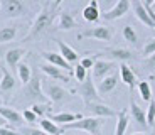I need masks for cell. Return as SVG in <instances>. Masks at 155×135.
I'll return each mask as SVG.
<instances>
[{
	"instance_id": "cell-1",
	"label": "cell",
	"mask_w": 155,
	"mask_h": 135,
	"mask_svg": "<svg viewBox=\"0 0 155 135\" xmlns=\"http://www.w3.org/2000/svg\"><path fill=\"white\" fill-rule=\"evenodd\" d=\"M59 5H61V2H54V4H52V2H46L42 10L39 12L37 17H35L34 24H32V27H31V32L24 37V41H29V39L39 35L44 29H47V27L51 25V22H52V19H54V12Z\"/></svg>"
},
{
	"instance_id": "cell-2",
	"label": "cell",
	"mask_w": 155,
	"mask_h": 135,
	"mask_svg": "<svg viewBox=\"0 0 155 135\" xmlns=\"http://www.w3.org/2000/svg\"><path fill=\"white\" fill-rule=\"evenodd\" d=\"M105 120L98 118V116H83L81 120L73 122V123L64 125V130H84L91 135H101V128H103Z\"/></svg>"
},
{
	"instance_id": "cell-3",
	"label": "cell",
	"mask_w": 155,
	"mask_h": 135,
	"mask_svg": "<svg viewBox=\"0 0 155 135\" xmlns=\"http://www.w3.org/2000/svg\"><path fill=\"white\" fill-rule=\"evenodd\" d=\"M22 95L27 100H32L35 103H47V96L41 89V78H39V74H32L31 81L24 86Z\"/></svg>"
},
{
	"instance_id": "cell-4",
	"label": "cell",
	"mask_w": 155,
	"mask_h": 135,
	"mask_svg": "<svg viewBox=\"0 0 155 135\" xmlns=\"http://www.w3.org/2000/svg\"><path fill=\"white\" fill-rule=\"evenodd\" d=\"M78 93L81 95L84 105H93V103H100V95H98V89L94 88V83H93V76L88 74L86 79L83 81L79 88H78Z\"/></svg>"
},
{
	"instance_id": "cell-5",
	"label": "cell",
	"mask_w": 155,
	"mask_h": 135,
	"mask_svg": "<svg viewBox=\"0 0 155 135\" xmlns=\"http://www.w3.org/2000/svg\"><path fill=\"white\" fill-rule=\"evenodd\" d=\"M98 39V41H111L113 37V29L108 25H96V27H91V29H86V31L79 32L78 34V39Z\"/></svg>"
},
{
	"instance_id": "cell-6",
	"label": "cell",
	"mask_w": 155,
	"mask_h": 135,
	"mask_svg": "<svg viewBox=\"0 0 155 135\" xmlns=\"http://www.w3.org/2000/svg\"><path fill=\"white\" fill-rule=\"evenodd\" d=\"M46 96L49 98L52 103H62L71 96V93L64 89L62 86L56 85V83H47L46 85Z\"/></svg>"
},
{
	"instance_id": "cell-7",
	"label": "cell",
	"mask_w": 155,
	"mask_h": 135,
	"mask_svg": "<svg viewBox=\"0 0 155 135\" xmlns=\"http://www.w3.org/2000/svg\"><path fill=\"white\" fill-rule=\"evenodd\" d=\"M130 7H132V2H130V0H118V2H116L110 10H106L101 17L105 20H116V19H120V17H123L125 14L130 10Z\"/></svg>"
},
{
	"instance_id": "cell-8",
	"label": "cell",
	"mask_w": 155,
	"mask_h": 135,
	"mask_svg": "<svg viewBox=\"0 0 155 135\" xmlns=\"http://www.w3.org/2000/svg\"><path fill=\"white\" fill-rule=\"evenodd\" d=\"M113 68H115V62L113 61H105V59H98V61H94V66H93V74L91 76L94 78V79H103V78L110 76V73L113 71Z\"/></svg>"
},
{
	"instance_id": "cell-9",
	"label": "cell",
	"mask_w": 155,
	"mask_h": 135,
	"mask_svg": "<svg viewBox=\"0 0 155 135\" xmlns=\"http://www.w3.org/2000/svg\"><path fill=\"white\" fill-rule=\"evenodd\" d=\"M130 113H132V118L137 122V125H138L140 128H148V123H147V110H143V108L140 106L138 103H137L135 100H130Z\"/></svg>"
},
{
	"instance_id": "cell-10",
	"label": "cell",
	"mask_w": 155,
	"mask_h": 135,
	"mask_svg": "<svg viewBox=\"0 0 155 135\" xmlns=\"http://www.w3.org/2000/svg\"><path fill=\"white\" fill-rule=\"evenodd\" d=\"M2 8L7 17H19L25 14V4L20 0H5L2 2Z\"/></svg>"
},
{
	"instance_id": "cell-11",
	"label": "cell",
	"mask_w": 155,
	"mask_h": 135,
	"mask_svg": "<svg viewBox=\"0 0 155 135\" xmlns=\"http://www.w3.org/2000/svg\"><path fill=\"white\" fill-rule=\"evenodd\" d=\"M0 71H2V78H0V93L5 96V95H8L12 89L15 88V78H14V74H12L4 64L0 66Z\"/></svg>"
},
{
	"instance_id": "cell-12",
	"label": "cell",
	"mask_w": 155,
	"mask_h": 135,
	"mask_svg": "<svg viewBox=\"0 0 155 135\" xmlns=\"http://www.w3.org/2000/svg\"><path fill=\"white\" fill-rule=\"evenodd\" d=\"M0 116L8 122L10 125L14 127H20L24 123V118H22V113H19L15 108H10V106H0Z\"/></svg>"
},
{
	"instance_id": "cell-13",
	"label": "cell",
	"mask_w": 155,
	"mask_h": 135,
	"mask_svg": "<svg viewBox=\"0 0 155 135\" xmlns=\"http://www.w3.org/2000/svg\"><path fill=\"white\" fill-rule=\"evenodd\" d=\"M83 115L81 113H69V112H62V113H49V120L54 122L56 125H68L81 120Z\"/></svg>"
},
{
	"instance_id": "cell-14",
	"label": "cell",
	"mask_w": 155,
	"mask_h": 135,
	"mask_svg": "<svg viewBox=\"0 0 155 135\" xmlns=\"http://www.w3.org/2000/svg\"><path fill=\"white\" fill-rule=\"evenodd\" d=\"M42 58L47 61V64H52V66H56V68H59V69H68V71L73 69L69 62H68L66 59L62 58L61 54H58V52H52V51H44Z\"/></svg>"
},
{
	"instance_id": "cell-15",
	"label": "cell",
	"mask_w": 155,
	"mask_h": 135,
	"mask_svg": "<svg viewBox=\"0 0 155 135\" xmlns=\"http://www.w3.org/2000/svg\"><path fill=\"white\" fill-rule=\"evenodd\" d=\"M100 56H110L111 59H118V61H130L133 59V52L130 49H121V47H110V49H103L101 52H96Z\"/></svg>"
},
{
	"instance_id": "cell-16",
	"label": "cell",
	"mask_w": 155,
	"mask_h": 135,
	"mask_svg": "<svg viewBox=\"0 0 155 135\" xmlns=\"http://www.w3.org/2000/svg\"><path fill=\"white\" fill-rule=\"evenodd\" d=\"M86 108L93 113V116H98V118H108V116L118 115V112H115L111 106H108L105 103H93V105H88Z\"/></svg>"
},
{
	"instance_id": "cell-17",
	"label": "cell",
	"mask_w": 155,
	"mask_h": 135,
	"mask_svg": "<svg viewBox=\"0 0 155 135\" xmlns=\"http://www.w3.org/2000/svg\"><path fill=\"white\" fill-rule=\"evenodd\" d=\"M27 54V51L22 49V47H15V49H10L5 52V62H7L8 68L12 69H17V66L20 64V59Z\"/></svg>"
},
{
	"instance_id": "cell-18",
	"label": "cell",
	"mask_w": 155,
	"mask_h": 135,
	"mask_svg": "<svg viewBox=\"0 0 155 135\" xmlns=\"http://www.w3.org/2000/svg\"><path fill=\"white\" fill-rule=\"evenodd\" d=\"M132 7H133V12H135V17L140 20V22L145 24L147 27H152V29H155V24L152 22V19L148 17L147 10H145L143 4H142L140 0H135V2H132Z\"/></svg>"
},
{
	"instance_id": "cell-19",
	"label": "cell",
	"mask_w": 155,
	"mask_h": 135,
	"mask_svg": "<svg viewBox=\"0 0 155 135\" xmlns=\"http://www.w3.org/2000/svg\"><path fill=\"white\" fill-rule=\"evenodd\" d=\"M120 76H121V81H123L125 85L130 88V91H133L135 83H137V76H135V73H133L132 68L123 62V64L120 66Z\"/></svg>"
},
{
	"instance_id": "cell-20",
	"label": "cell",
	"mask_w": 155,
	"mask_h": 135,
	"mask_svg": "<svg viewBox=\"0 0 155 135\" xmlns=\"http://www.w3.org/2000/svg\"><path fill=\"white\" fill-rule=\"evenodd\" d=\"M83 19L86 22H98L100 20V8H98V2L96 0H91L89 5H86L83 8Z\"/></svg>"
},
{
	"instance_id": "cell-21",
	"label": "cell",
	"mask_w": 155,
	"mask_h": 135,
	"mask_svg": "<svg viewBox=\"0 0 155 135\" xmlns=\"http://www.w3.org/2000/svg\"><path fill=\"white\" fill-rule=\"evenodd\" d=\"M41 69H42V73H46L49 78H52V79L62 81V83H68V81H69V76H68V74H64L62 69H59V68H56V66H52V64H44V66H41Z\"/></svg>"
},
{
	"instance_id": "cell-22",
	"label": "cell",
	"mask_w": 155,
	"mask_h": 135,
	"mask_svg": "<svg viewBox=\"0 0 155 135\" xmlns=\"http://www.w3.org/2000/svg\"><path fill=\"white\" fill-rule=\"evenodd\" d=\"M58 47H59V54H61L62 58L66 59L68 62H76L79 59V54L73 49L71 46H68L66 42H62V41H58Z\"/></svg>"
},
{
	"instance_id": "cell-23",
	"label": "cell",
	"mask_w": 155,
	"mask_h": 135,
	"mask_svg": "<svg viewBox=\"0 0 155 135\" xmlns=\"http://www.w3.org/2000/svg\"><path fill=\"white\" fill-rule=\"evenodd\" d=\"M39 123H41V130H44L47 135H62L64 132H66L62 127L56 125L54 122H51L49 118H46V116H44V118H41V122H39Z\"/></svg>"
},
{
	"instance_id": "cell-24",
	"label": "cell",
	"mask_w": 155,
	"mask_h": 135,
	"mask_svg": "<svg viewBox=\"0 0 155 135\" xmlns=\"http://www.w3.org/2000/svg\"><path fill=\"white\" fill-rule=\"evenodd\" d=\"M116 83H118V79H116L115 74H110V76L103 78L100 81V86H98V95H108L110 91L115 89Z\"/></svg>"
},
{
	"instance_id": "cell-25",
	"label": "cell",
	"mask_w": 155,
	"mask_h": 135,
	"mask_svg": "<svg viewBox=\"0 0 155 135\" xmlns=\"http://www.w3.org/2000/svg\"><path fill=\"white\" fill-rule=\"evenodd\" d=\"M128 122H130V116H128L127 110H121L116 115V128H115V135H125L128 128Z\"/></svg>"
},
{
	"instance_id": "cell-26",
	"label": "cell",
	"mask_w": 155,
	"mask_h": 135,
	"mask_svg": "<svg viewBox=\"0 0 155 135\" xmlns=\"http://www.w3.org/2000/svg\"><path fill=\"white\" fill-rule=\"evenodd\" d=\"M73 27H76L74 17L71 15L69 12H61L59 22H58V29H61V31H69V29H73Z\"/></svg>"
},
{
	"instance_id": "cell-27",
	"label": "cell",
	"mask_w": 155,
	"mask_h": 135,
	"mask_svg": "<svg viewBox=\"0 0 155 135\" xmlns=\"http://www.w3.org/2000/svg\"><path fill=\"white\" fill-rule=\"evenodd\" d=\"M17 37V27L15 25H7L0 29V44L12 42Z\"/></svg>"
},
{
	"instance_id": "cell-28",
	"label": "cell",
	"mask_w": 155,
	"mask_h": 135,
	"mask_svg": "<svg viewBox=\"0 0 155 135\" xmlns=\"http://www.w3.org/2000/svg\"><path fill=\"white\" fill-rule=\"evenodd\" d=\"M17 74H19V79L24 86L27 85L32 78V71H31V68H29V64H25V62H20V64L17 66Z\"/></svg>"
},
{
	"instance_id": "cell-29",
	"label": "cell",
	"mask_w": 155,
	"mask_h": 135,
	"mask_svg": "<svg viewBox=\"0 0 155 135\" xmlns=\"http://www.w3.org/2000/svg\"><path fill=\"white\" fill-rule=\"evenodd\" d=\"M138 93H140V96H142L143 101H148V103L152 101V88H150V83H148V81H140L138 83Z\"/></svg>"
},
{
	"instance_id": "cell-30",
	"label": "cell",
	"mask_w": 155,
	"mask_h": 135,
	"mask_svg": "<svg viewBox=\"0 0 155 135\" xmlns=\"http://www.w3.org/2000/svg\"><path fill=\"white\" fill-rule=\"evenodd\" d=\"M123 37H125V41H128L130 44L138 42V35H137L135 29H133L132 25H125L123 27Z\"/></svg>"
},
{
	"instance_id": "cell-31",
	"label": "cell",
	"mask_w": 155,
	"mask_h": 135,
	"mask_svg": "<svg viewBox=\"0 0 155 135\" xmlns=\"http://www.w3.org/2000/svg\"><path fill=\"white\" fill-rule=\"evenodd\" d=\"M31 110L37 116H44L46 113H51V105L49 103H32Z\"/></svg>"
},
{
	"instance_id": "cell-32",
	"label": "cell",
	"mask_w": 155,
	"mask_h": 135,
	"mask_svg": "<svg viewBox=\"0 0 155 135\" xmlns=\"http://www.w3.org/2000/svg\"><path fill=\"white\" fill-rule=\"evenodd\" d=\"M147 123L148 127H153L155 125V100H152L148 103V108H147Z\"/></svg>"
},
{
	"instance_id": "cell-33",
	"label": "cell",
	"mask_w": 155,
	"mask_h": 135,
	"mask_svg": "<svg viewBox=\"0 0 155 135\" xmlns=\"http://www.w3.org/2000/svg\"><path fill=\"white\" fill-rule=\"evenodd\" d=\"M86 76H88V71H86L81 64L74 66V78H76V79L79 81V83H83V81L86 79Z\"/></svg>"
},
{
	"instance_id": "cell-34",
	"label": "cell",
	"mask_w": 155,
	"mask_h": 135,
	"mask_svg": "<svg viewBox=\"0 0 155 135\" xmlns=\"http://www.w3.org/2000/svg\"><path fill=\"white\" fill-rule=\"evenodd\" d=\"M142 54H143L145 58H148V56H152V54H155V37L150 39L147 44H145L143 51H142Z\"/></svg>"
},
{
	"instance_id": "cell-35",
	"label": "cell",
	"mask_w": 155,
	"mask_h": 135,
	"mask_svg": "<svg viewBox=\"0 0 155 135\" xmlns=\"http://www.w3.org/2000/svg\"><path fill=\"white\" fill-rule=\"evenodd\" d=\"M22 118H24V122H29V123H34V122H37V115L32 112L31 108H25V110L22 112Z\"/></svg>"
},
{
	"instance_id": "cell-36",
	"label": "cell",
	"mask_w": 155,
	"mask_h": 135,
	"mask_svg": "<svg viewBox=\"0 0 155 135\" xmlns=\"http://www.w3.org/2000/svg\"><path fill=\"white\" fill-rule=\"evenodd\" d=\"M22 135H47L44 130H39V128H31V127H25L20 130Z\"/></svg>"
},
{
	"instance_id": "cell-37",
	"label": "cell",
	"mask_w": 155,
	"mask_h": 135,
	"mask_svg": "<svg viewBox=\"0 0 155 135\" xmlns=\"http://www.w3.org/2000/svg\"><path fill=\"white\" fill-rule=\"evenodd\" d=\"M143 66L147 68L148 71L155 73V54H152V56H148V58L145 59V61H143Z\"/></svg>"
},
{
	"instance_id": "cell-38",
	"label": "cell",
	"mask_w": 155,
	"mask_h": 135,
	"mask_svg": "<svg viewBox=\"0 0 155 135\" xmlns=\"http://www.w3.org/2000/svg\"><path fill=\"white\" fill-rule=\"evenodd\" d=\"M79 64H81V66H83V68H84L86 71H88L89 68L93 69V66H94V59H93V58H83Z\"/></svg>"
},
{
	"instance_id": "cell-39",
	"label": "cell",
	"mask_w": 155,
	"mask_h": 135,
	"mask_svg": "<svg viewBox=\"0 0 155 135\" xmlns=\"http://www.w3.org/2000/svg\"><path fill=\"white\" fill-rule=\"evenodd\" d=\"M0 135H22V133L15 132L12 127H2L0 128Z\"/></svg>"
},
{
	"instance_id": "cell-40",
	"label": "cell",
	"mask_w": 155,
	"mask_h": 135,
	"mask_svg": "<svg viewBox=\"0 0 155 135\" xmlns=\"http://www.w3.org/2000/svg\"><path fill=\"white\" fill-rule=\"evenodd\" d=\"M132 135H153V133H147V132H133Z\"/></svg>"
},
{
	"instance_id": "cell-41",
	"label": "cell",
	"mask_w": 155,
	"mask_h": 135,
	"mask_svg": "<svg viewBox=\"0 0 155 135\" xmlns=\"http://www.w3.org/2000/svg\"><path fill=\"white\" fill-rule=\"evenodd\" d=\"M5 123H7V122H5V120L2 118V116H0V128H2V127H7Z\"/></svg>"
},
{
	"instance_id": "cell-42",
	"label": "cell",
	"mask_w": 155,
	"mask_h": 135,
	"mask_svg": "<svg viewBox=\"0 0 155 135\" xmlns=\"http://www.w3.org/2000/svg\"><path fill=\"white\" fill-rule=\"evenodd\" d=\"M152 8H153V10H155V2H152Z\"/></svg>"
},
{
	"instance_id": "cell-43",
	"label": "cell",
	"mask_w": 155,
	"mask_h": 135,
	"mask_svg": "<svg viewBox=\"0 0 155 135\" xmlns=\"http://www.w3.org/2000/svg\"><path fill=\"white\" fill-rule=\"evenodd\" d=\"M0 8H2V2H0Z\"/></svg>"
},
{
	"instance_id": "cell-44",
	"label": "cell",
	"mask_w": 155,
	"mask_h": 135,
	"mask_svg": "<svg viewBox=\"0 0 155 135\" xmlns=\"http://www.w3.org/2000/svg\"><path fill=\"white\" fill-rule=\"evenodd\" d=\"M79 135H81V133H79Z\"/></svg>"
}]
</instances>
